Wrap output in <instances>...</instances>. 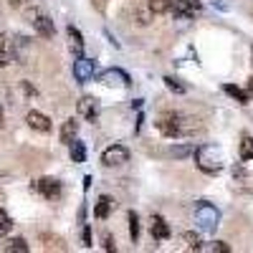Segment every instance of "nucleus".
<instances>
[{
	"mask_svg": "<svg viewBox=\"0 0 253 253\" xmlns=\"http://www.w3.org/2000/svg\"><path fill=\"white\" fill-rule=\"evenodd\" d=\"M195 162L203 172L208 175H218L223 167H225V157H223V150L218 144H203L195 150Z\"/></svg>",
	"mask_w": 253,
	"mask_h": 253,
	"instance_id": "nucleus-1",
	"label": "nucleus"
},
{
	"mask_svg": "<svg viewBox=\"0 0 253 253\" xmlns=\"http://www.w3.org/2000/svg\"><path fill=\"white\" fill-rule=\"evenodd\" d=\"M157 129H160L165 137L175 139V137H185V134H187V124H185V117H182V114L167 112V114H162V117L157 119Z\"/></svg>",
	"mask_w": 253,
	"mask_h": 253,
	"instance_id": "nucleus-2",
	"label": "nucleus"
},
{
	"mask_svg": "<svg viewBox=\"0 0 253 253\" xmlns=\"http://www.w3.org/2000/svg\"><path fill=\"white\" fill-rule=\"evenodd\" d=\"M195 220L203 230H208V233H213V230L218 228V220H220V213L218 208H213L210 203H198L195 208Z\"/></svg>",
	"mask_w": 253,
	"mask_h": 253,
	"instance_id": "nucleus-3",
	"label": "nucleus"
},
{
	"mask_svg": "<svg viewBox=\"0 0 253 253\" xmlns=\"http://www.w3.org/2000/svg\"><path fill=\"white\" fill-rule=\"evenodd\" d=\"M126 160H129V150H126L124 144H112L101 152V165L104 167H119Z\"/></svg>",
	"mask_w": 253,
	"mask_h": 253,
	"instance_id": "nucleus-4",
	"label": "nucleus"
},
{
	"mask_svg": "<svg viewBox=\"0 0 253 253\" xmlns=\"http://www.w3.org/2000/svg\"><path fill=\"white\" fill-rule=\"evenodd\" d=\"M172 10H175L177 20H193L203 10V3H200V0H175Z\"/></svg>",
	"mask_w": 253,
	"mask_h": 253,
	"instance_id": "nucleus-5",
	"label": "nucleus"
},
{
	"mask_svg": "<svg viewBox=\"0 0 253 253\" xmlns=\"http://www.w3.org/2000/svg\"><path fill=\"white\" fill-rule=\"evenodd\" d=\"M36 190L41 195H43L46 200H58L61 198V182L56 180V177H41L38 182H36Z\"/></svg>",
	"mask_w": 253,
	"mask_h": 253,
	"instance_id": "nucleus-6",
	"label": "nucleus"
},
{
	"mask_svg": "<svg viewBox=\"0 0 253 253\" xmlns=\"http://www.w3.org/2000/svg\"><path fill=\"white\" fill-rule=\"evenodd\" d=\"M74 76L79 84H86L94 79V61L86 58V56H76V63H74Z\"/></svg>",
	"mask_w": 253,
	"mask_h": 253,
	"instance_id": "nucleus-7",
	"label": "nucleus"
},
{
	"mask_svg": "<svg viewBox=\"0 0 253 253\" xmlns=\"http://www.w3.org/2000/svg\"><path fill=\"white\" fill-rule=\"evenodd\" d=\"M76 109L86 122H96L99 119V101H96V96H81L79 104H76Z\"/></svg>",
	"mask_w": 253,
	"mask_h": 253,
	"instance_id": "nucleus-8",
	"label": "nucleus"
},
{
	"mask_svg": "<svg viewBox=\"0 0 253 253\" xmlns=\"http://www.w3.org/2000/svg\"><path fill=\"white\" fill-rule=\"evenodd\" d=\"M31 23H33V28L38 31V36H43V38H53L56 28H53V20H51L46 13H31Z\"/></svg>",
	"mask_w": 253,
	"mask_h": 253,
	"instance_id": "nucleus-9",
	"label": "nucleus"
},
{
	"mask_svg": "<svg viewBox=\"0 0 253 253\" xmlns=\"http://www.w3.org/2000/svg\"><path fill=\"white\" fill-rule=\"evenodd\" d=\"M99 81L104 86H129V76L122 69H107L104 74H99Z\"/></svg>",
	"mask_w": 253,
	"mask_h": 253,
	"instance_id": "nucleus-10",
	"label": "nucleus"
},
{
	"mask_svg": "<svg viewBox=\"0 0 253 253\" xmlns=\"http://www.w3.org/2000/svg\"><path fill=\"white\" fill-rule=\"evenodd\" d=\"M26 122H28V126L33 132H51V119L46 117V114H41V112H28L26 114Z\"/></svg>",
	"mask_w": 253,
	"mask_h": 253,
	"instance_id": "nucleus-11",
	"label": "nucleus"
},
{
	"mask_svg": "<svg viewBox=\"0 0 253 253\" xmlns=\"http://www.w3.org/2000/svg\"><path fill=\"white\" fill-rule=\"evenodd\" d=\"M66 38H69V48H71V53H74V56H84V36H81L74 26L66 28Z\"/></svg>",
	"mask_w": 253,
	"mask_h": 253,
	"instance_id": "nucleus-12",
	"label": "nucleus"
},
{
	"mask_svg": "<svg viewBox=\"0 0 253 253\" xmlns=\"http://www.w3.org/2000/svg\"><path fill=\"white\" fill-rule=\"evenodd\" d=\"M150 230H152V238H155V241H167V238H170V225H167L160 215H155V218H152Z\"/></svg>",
	"mask_w": 253,
	"mask_h": 253,
	"instance_id": "nucleus-13",
	"label": "nucleus"
},
{
	"mask_svg": "<svg viewBox=\"0 0 253 253\" xmlns=\"http://www.w3.org/2000/svg\"><path fill=\"white\" fill-rule=\"evenodd\" d=\"M15 58V51H13V43L8 36H0V66H8V63H13Z\"/></svg>",
	"mask_w": 253,
	"mask_h": 253,
	"instance_id": "nucleus-14",
	"label": "nucleus"
},
{
	"mask_svg": "<svg viewBox=\"0 0 253 253\" xmlns=\"http://www.w3.org/2000/svg\"><path fill=\"white\" fill-rule=\"evenodd\" d=\"M114 210V200L112 198H107V195H101L99 200H96V208H94V215L99 218V220H104V218H109V213Z\"/></svg>",
	"mask_w": 253,
	"mask_h": 253,
	"instance_id": "nucleus-15",
	"label": "nucleus"
},
{
	"mask_svg": "<svg viewBox=\"0 0 253 253\" xmlns=\"http://www.w3.org/2000/svg\"><path fill=\"white\" fill-rule=\"evenodd\" d=\"M223 91H225L228 96H233L238 104H248V99H251V91L236 86V84H223Z\"/></svg>",
	"mask_w": 253,
	"mask_h": 253,
	"instance_id": "nucleus-16",
	"label": "nucleus"
},
{
	"mask_svg": "<svg viewBox=\"0 0 253 253\" xmlns=\"http://www.w3.org/2000/svg\"><path fill=\"white\" fill-rule=\"evenodd\" d=\"M76 129H79V124L74 119H66V124L61 126V142L63 144H71L76 139Z\"/></svg>",
	"mask_w": 253,
	"mask_h": 253,
	"instance_id": "nucleus-17",
	"label": "nucleus"
},
{
	"mask_svg": "<svg viewBox=\"0 0 253 253\" xmlns=\"http://www.w3.org/2000/svg\"><path fill=\"white\" fill-rule=\"evenodd\" d=\"M69 150H71V160L74 162H84V160H86V144H84L81 139H74L69 144Z\"/></svg>",
	"mask_w": 253,
	"mask_h": 253,
	"instance_id": "nucleus-18",
	"label": "nucleus"
},
{
	"mask_svg": "<svg viewBox=\"0 0 253 253\" xmlns=\"http://www.w3.org/2000/svg\"><path fill=\"white\" fill-rule=\"evenodd\" d=\"M5 253H28V243L23 238H10L8 243H3Z\"/></svg>",
	"mask_w": 253,
	"mask_h": 253,
	"instance_id": "nucleus-19",
	"label": "nucleus"
},
{
	"mask_svg": "<svg viewBox=\"0 0 253 253\" xmlns=\"http://www.w3.org/2000/svg\"><path fill=\"white\" fill-rule=\"evenodd\" d=\"M175 5V0H150V13L162 15V13H170Z\"/></svg>",
	"mask_w": 253,
	"mask_h": 253,
	"instance_id": "nucleus-20",
	"label": "nucleus"
},
{
	"mask_svg": "<svg viewBox=\"0 0 253 253\" xmlns=\"http://www.w3.org/2000/svg\"><path fill=\"white\" fill-rule=\"evenodd\" d=\"M241 160L243 162L253 160V137H243L241 139Z\"/></svg>",
	"mask_w": 253,
	"mask_h": 253,
	"instance_id": "nucleus-21",
	"label": "nucleus"
},
{
	"mask_svg": "<svg viewBox=\"0 0 253 253\" xmlns=\"http://www.w3.org/2000/svg\"><path fill=\"white\" fill-rule=\"evenodd\" d=\"M182 243H185L190 251H205V246H200L198 233H182Z\"/></svg>",
	"mask_w": 253,
	"mask_h": 253,
	"instance_id": "nucleus-22",
	"label": "nucleus"
},
{
	"mask_svg": "<svg viewBox=\"0 0 253 253\" xmlns=\"http://www.w3.org/2000/svg\"><path fill=\"white\" fill-rule=\"evenodd\" d=\"M10 228H13V220H10V215L5 213L3 208H0V238H5V236L10 233Z\"/></svg>",
	"mask_w": 253,
	"mask_h": 253,
	"instance_id": "nucleus-23",
	"label": "nucleus"
},
{
	"mask_svg": "<svg viewBox=\"0 0 253 253\" xmlns=\"http://www.w3.org/2000/svg\"><path fill=\"white\" fill-rule=\"evenodd\" d=\"M165 86L172 89L175 94H185L187 91V86H185V84H180V79H175V76H165Z\"/></svg>",
	"mask_w": 253,
	"mask_h": 253,
	"instance_id": "nucleus-24",
	"label": "nucleus"
},
{
	"mask_svg": "<svg viewBox=\"0 0 253 253\" xmlns=\"http://www.w3.org/2000/svg\"><path fill=\"white\" fill-rule=\"evenodd\" d=\"M129 230H132V241L137 243V241H139V218H137L134 210L129 213Z\"/></svg>",
	"mask_w": 253,
	"mask_h": 253,
	"instance_id": "nucleus-25",
	"label": "nucleus"
},
{
	"mask_svg": "<svg viewBox=\"0 0 253 253\" xmlns=\"http://www.w3.org/2000/svg\"><path fill=\"white\" fill-rule=\"evenodd\" d=\"M190 152H193V144H185V147H175V150H170L172 157H187Z\"/></svg>",
	"mask_w": 253,
	"mask_h": 253,
	"instance_id": "nucleus-26",
	"label": "nucleus"
},
{
	"mask_svg": "<svg viewBox=\"0 0 253 253\" xmlns=\"http://www.w3.org/2000/svg\"><path fill=\"white\" fill-rule=\"evenodd\" d=\"M208 251H213V253H228L230 251V246L228 243H210V246H205Z\"/></svg>",
	"mask_w": 253,
	"mask_h": 253,
	"instance_id": "nucleus-27",
	"label": "nucleus"
},
{
	"mask_svg": "<svg viewBox=\"0 0 253 253\" xmlns=\"http://www.w3.org/2000/svg\"><path fill=\"white\" fill-rule=\"evenodd\" d=\"M84 246H86V248L91 246V230H89V225L84 228Z\"/></svg>",
	"mask_w": 253,
	"mask_h": 253,
	"instance_id": "nucleus-28",
	"label": "nucleus"
},
{
	"mask_svg": "<svg viewBox=\"0 0 253 253\" xmlns=\"http://www.w3.org/2000/svg\"><path fill=\"white\" fill-rule=\"evenodd\" d=\"M104 251H114V241H112V236H104Z\"/></svg>",
	"mask_w": 253,
	"mask_h": 253,
	"instance_id": "nucleus-29",
	"label": "nucleus"
},
{
	"mask_svg": "<svg viewBox=\"0 0 253 253\" xmlns=\"http://www.w3.org/2000/svg\"><path fill=\"white\" fill-rule=\"evenodd\" d=\"M28 3H31V0H10L13 8H23V5H28Z\"/></svg>",
	"mask_w": 253,
	"mask_h": 253,
	"instance_id": "nucleus-30",
	"label": "nucleus"
},
{
	"mask_svg": "<svg viewBox=\"0 0 253 253\" xmlns=\"http://www.w3.org/2000/svg\"><path fill=\"white\" fill-rule=\"evenodd\" d=\"M89 187H91V177L86 175V177H84V190H89Z\"/></svg>",
	"mask_w": 253,
	"mask_h": 253,
	"instance_id": "nucleus-31",
	"label": "nucleus"
},
{
	"mask_svg": "<svg viewBox=\"0 0 253 253\" xmlns=\"http://www.w3.org/2000/svg\"><path fill=\"white\" fill-rule=\"evenodd\" d=\"M248 91H251V96H253V76L248 79Z\"/></svg>",
	"mask_w": 253,
	"mask_h": 253,
	"instance_id": "nucleus-32",
	"label": "nucleus"
},
{
	"mask_svg": "<svg viewBox=\"0 0 253 253\" xmlns=\"http://www.w3.org/2000/svg\"><path fill=\"white\" fill-rule=\"evenodd\" d=\"M94 5L96 8H104V0H94Z\"/></svg>",
	"mask_w": 253,
	"mask_h": 253,
	"instance_id": "nucleus-33",
	"label": "nucleus"
},
{
	"mask_svg": "<svg viewBox=\"0 0 253 253\" xmlns=\"http://www.w3.org/2000/svg\"><path fill=\"white\" fill-rule=\"evenodd\" d=\"M0 126H3V109H0Z\"/></svg>",
	"mask_w": 253,
	"mask_h": 253,
	"instance_id": "nucleus-34",
	"label": "nucleus"
}]
</instances>
